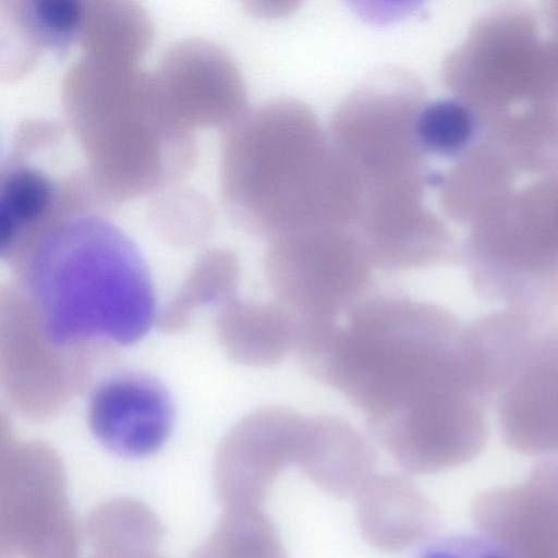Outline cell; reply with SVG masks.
I'll use <instances>...</instances> for the list:
<instances>
[{
	"instance_id": "1",
	"label": "cell",
	"mask_w": 558,
	"mask_h": 558,
	"mask_svg": "<svg viewBox=\"0 0 558 558\" xmlns=\"http://www.w3.org/2000/svg\"><path fill=\"white\" fill-rule=\"evenodd\" d=\"M221 185L232 219L268 241L354 228L359 216L355 173L314 111L292 98L246 109L226 126Z\"/></svg>"
},
{
	"instance_id": "2",
	"label": "cell",
	"mask_w": 558,
	"mask_h": 558,
	"mask_svg": "<svg viewBox=\"0 0 558 558\" xmlns=\"http://www.w3.org/2000/svg\"><path fill=\"white\" fill-rule=\"evenodd\" d=\"M20 255L26 301L46 345L125 347L153 327L156 294L146 260L107 218L89 209L70 213Z\"/></svg>"
},
{
	"instance_id": "3",
	"label": "cell",
	"mask_w": 558,
	"mask_h": 558,
	"mask_svg": "<svg viewBox=\"0 0 558 558\" xmlns=\"http://www.w3.org/2000/svg\"><path fill=\"white\" fill-rule=\"evenodd\" d=\"M338 322L296 348L304 368L362 410L388 415L429 396L466 390L459 338L448 310L407 296L357 301Z\"/></svg>"
},
{
	"instance_id": "4",
	"label": "cell",
	"mask_w": 558,
	"mask_h": 558,
	"mask_svg": "<svg viewBox=\"0 0 558 558\" xmlns=\"http://www.w3.org/2000/svg\"><path fill=\"white\" fill-rule=\"evenodd\" d=\"M85 58L69 73L65 106L99 198L141 193L173 174L172 153L189 131L169 109L157 76Z\"/></svg>"
},
{
	"instance_id": "5",
	"label": "cell",
	"mask_w": 558,
	"mask_h": 558,
	"mask_svg": "<svg viewBox=\"0 0 558 558\" xmlns=\"http://www.w3.org/2000/svg\"><path fill=\"white\" fill-rule=\"evenodd\" d=\"M460 258L481 298L549 318L558 308V170L508 191L471 227Z\"/></svg>"
},
{
	"instance_id": "6",
	"label": "cell",
	"mask_w": 558,
	"mask_h": 558,
	"mask_svg": "<svg viewBox=\"0 0 558 558\" xmlns=\"http://www.w3.org/2000/svg\"><path fill=\"white\" fill-rule=\"evenodd\" d=\"M421 80L386 66L369 74L336 109L329 136L355 173L361 198L425 191L430 171L416 124Z\"/></svg>"
},
{
	"instance_id": "7",
	"label": "cell",
	"mask_w": 558,
	"mask_h": 558,
	"mask_svg": "<svg viewBox=\"0 0 558 558\" xmlns=\"http://www.w3.org/2000/svg\"><path fill=\"white\" fill-rule=\"evenodd\" d=\"M447 88L478 117L502 112L518 101L548 108L558 99V33L544 39L534 15L499 9L481 17L446 59Z\"/></svg>"
},
{
	"instance_id": "8",
	"label": "cell",
	"mask_w": 558,
	"mask_h": 558,
	"mask_svg": "<svg viewBox=\"0 0 558 558\" xmlns=\"http://www.w3.org/2000/svg\"><path fill=\"white\" fill-rule=\"evenodd\" d=\"M372 265L354 228L306 230L269 241L264 271L295 318L296 342L339 322L362 299Z\"/></svg>"
},
{
	"instance_id": "9",
	"label": "cell",
	"mask_w": 558,
	"mask_h": 558,
	"mask_svg": "<svg viewBox=\"0 0 558 558\" xmlns=\"http://www.w3.org/2000/svg\"><path fill=\"white\" fill-rule=\"evenodd\" d=\"M486 409L470 393L445 392L367 425L400 468L434 473L464 464L481 452L488 435Z\"/></svg>"
},
{
	"instance_id": "10",
	"label": "cell",
	"mask_w": 558,
	"mask_h": 558,
	"mask_svg": "<svg viewBox=\"0 0 558 558\" xmlns=\"http://www.w3.org/2000/svg\"><path fill=\"white\" fill-rule=\"evenodd\" d=\"M305 420L290 408L267 405L232 427L217 460L218 489L228 506H263L278 475L300 463Z\"/></svg>"
},
{
	"instance_id": "11",
	"label": "cell",
	"mask_w": 558,
	"mask_h": 558,
	"mask_svg": "<svg viewBox=\"0 0 558 558\" xmlns=\"http://www.w3.org/2000/svg\"><path fill=\"white\" fill-rule=\"evenodd\" d=\"M174 403L165 385L136 371L114 373L92 391L87 421L96 440L124 458H144L167 442Z\"/></svg>"
},
{
	"instance_id": "12",
	"label": "cell",
	"mask_w": 558,
	"mask_h": 558,
	"mask_svg": "<svg viewBox=\"0 0 558 558\" xmlns=\"http://www.w3.org/2000/svg\"><path fill=\"white\" fill-rule=\"evenodd\" d=\"M495 405L510 448L558 453V323L539 327Z\"/></svg>"
},
{
	"instance_id": "13",
	"label": "cell",
	"mask_w": 558,
	"mask_h": 558,
	"mask_svg": "<svg viewBox=\"0 0 558 558\" xmlns=\"http://www.w3.org/2000/svg\"><path fill=\"white\" fill-rule=\"evenodd\" d=\"M94 197L87 174L57 180L32 161L29 147L19 135L1 172V253H21L48 226L85 209Z\"/></svg>"
},
{
	"instance_id": "14",
	"label": "cell",
	"mask_w": 558,
	"mask_h": 558,
	"mask_svg": "<svg viewBox=\"0 0 558 558\" xmlns=\"http://www.w3.org/2000/svg\"><path fill=\"white\" fill-rule=\"evenodd\" d=\"M472 518L508 558H558V493L543 461L523 482L482 493Z\"/></svg>"
},
{
	"instance_id": "15",
	"label": "cell",
	"mask_w": 558,
	"mask_h": 558,
	"mask_svg": "<svg viewBox=\"0 0 558 558\" xmlns=\"http://www.w3.org/2000/svg\"><path fill=\"white\" fill-rule=\"evenodd\" d=\"M175 119L187 124L228 126L245 110L246 92L232 60L208 44L177 46L157 75Z\"/></svg>"
},
{
	"instance_id": "16",
	"label": "cell",
	"mask_w": 558,
	"mask_h": 558,
	"mask_svg": "<svg viewBox=\"0 0 558 558\" xmlns=\"http://www.w3.org/2000/svg\"><path fill=\"white\" fill-rule=\"evenodd\" d=\"M356 521L369 545L393 553L432 537L439 527V513L409 478L375 473L356 495Z\"/></svg>"
},
{
	"instance_id": "17",
	"label": "cell",
	"mask_w": 558,
	"mask_h": 558,
	"mask_svg": "<svg viewBox=\"0 0 558 558\" xmlns=\"http://www.w3.org/2000/svg\"><path fill=\"white\" fill-rule=\"evenodd\" d=\"M376 454L345 420L331 414L306 416L299 468L333 497L356 496L375 474Z\"/></svg>"
},
{
	"instance_id": "18",
	"label": "cell",
	"mask_w": 558,
	"mask_h": 558,
	"mask_svg": "<svg viewBox=\"0 0 558 558\" xmlns=\"http://www.w3.org/2000/svg\"><path fill=\"white\" fill-rule=\"evenodd\" d=\"M219 330L234 361L257 367L278 364L298 339L295 318L276 301H233L220 316Z\"/></svg>"
},
{
	"instance_id": "19",
	"label": "cell",
	"mask_w": 558,
	"mask_h": 558,
	"mask_svg": "<svg viewBox=\"0 0 558 558\" xmlns=\"http://www.w3.org/2000/svg\"><path fill=\"white\" fill-rule=\"evenodd\" d=\"M9 13L24 37L38 48L65 51L81 39L86 2L76 0H25L12 3Z\"/></svg>"
},
{
	"instance_id": "20",
	"label": "cell",
	"mask_w": 558,
	"mask_h": 558,
	"mask_svg": "<svg viewBox=\"0 0 558 558\" xmlns=\"http://www.w3.org/2000/svg\"><path fill=\"white\" fill-rule=\"evenodd\" d=\"M480 128L473 109L457 98L425 102L416 124L425 154L456 158L474 142Z\"/></svg>"
},
{
	"instance_id": "21",
	"label": "cell",
	"mask_w": 558,
	"mask_h": 558,
	"mask_svg": "<svg viewBox=\"0 0 558 558\" xmlns=\"http://www.w3.org/2000/svg\"><path fill=\"white\" fill-rule=\"evenodd\" d=\"M421 558H508V556L486 535H459L439 541Z\"/></svg>"
},
{
	"instance_id": "22",
	"label": "cell",
	"mask_w": 558,
	"mask_h": 558,
	"mask_svg": "<svg viewBox=\"0 0 558 558\" xmlns=\"http://www.w3.org/2000/svg\"><path fill=\"white\" fill-rule=\"evenodd\" d=\"M549 473L551 475L553 482L555 484L556 490L558 493V453L556 457L545 460Z\"/></svg>"
}]
</instances>
